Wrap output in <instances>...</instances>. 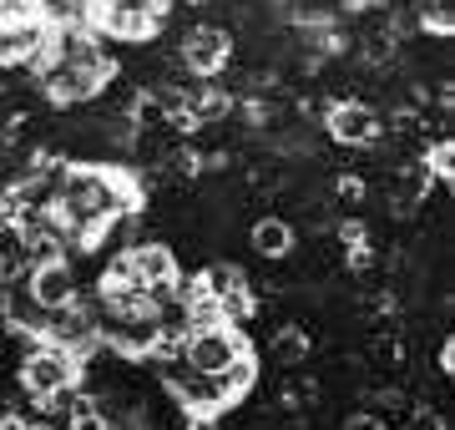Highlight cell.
Masks as SVG:
<instances>
[{"label":"cell","mask_w":455,"mask_h":430,"mask_svg":"<svg viewBox=\"0 0 455 430\" xmlns=\"http://www.w3.org/2000/svg\"><path fill=\"white\" fill-rule=\"evenodd\" d=\"M188 5H208V0H188Z\"/></svg>","instance_id":"cell-18"},{"label":"cell","mask_w":455,"mask_h":430,"mask_svg":"<svg viewBox=\"0 0 455 430\" xmlns=\"http://www.w3.org/2000/svg\"><path fill=\"white\" fill-rule=\"evenodd\" d=\"M364 193H370V187H364V178H355V172L334 178V198H339V203H359Z\"/></svg>","instance_id":"cell-14"},{"label":"cell","mask_w":455,"mask_h":430,"mask_svg":"<svg viewBox=\"0 0 455 430\" xmlns=\"http://www.w3.org/2000/svg\"><path fill=\"white\" fill-rule=\"evenodd\" d=\"M31 268V253H26V233L20 223H0V279L11 283Z\"/></svg>","instance_id":"cell-11"},{"label":"cell","mask_w":455,"mask_h":430,"mask_svg":"<svg viewBox=\"0 0 455 430\" xmlns=\"http://www.w3.org/2000/svg\"><path fill=\"white\" fill-rule=\"evenodd\" d=\"M324 127H329V137H334L339 147H374V142L385 137L379 112L364 107V101H329Z\"/></svg>","instance_id":"cell-5"},{"label":"cell","mask_w":455,"mask_h":430,"mask_svg":"<svg viewBox=\"0 0 455 430\" xmlns=\"http://www.w3.org/2000/svg\"><path fill=\"white\" fill-rule=\"evenodd\" d=\"M178 354L193 370H203V375H223V370H233L238 360H248L253 349H248V339L228 319H212V324H193V330L182 334Z\"/></svg>","instance_id":"cell-2"},{"label":"cell","mask_w":455,"mask_h":430,"mask_svg":"<svg viewBox=\"0 0 455 430\" xmlns=\"http://www.w3.org/2000/svg\"><path fill=\"white\" fill-rule=\"evenodd\" d=\"M82 385V360L71 349L51 345V339H26V354H20V390L41 405L51 400H66Z\"/></svg>","instance_id":"cell-1"},{"label":"cell","mask_w":455,"mask_h":430,"mask_svg":"<svg viewBox=\"0 0 455 430\" xmlns=\"http://www.w3.org/2000/svg\"><path fill=\"white\" fill-rule=\"evenodd\" d=\"M51 26H56V11L41 16V20H26V26H5V31H0V67L20 71L36 51H41V41L51 36Z\"/></svg>","instance_id":"cell-8"},{"label":"cell","mask_w":455,"mask_h":430,"mask_svg":"<svg viewBox=\"0 0 455 430\" xmlns=\"http://www.w3.org/2000/svg\"><path fill=\"white\" fill-rule=\"evenodd\" d=\"M344 430H390V426H385V415L359 410V415H349V426H344Z\"/></svg>","instance_id":"cell-15"},{"label":"cell","mask_w":455,"mask_h":430,"mask_svg":"<svg viewBox=\"0 0 455 430\" xmlns=\"http://www.w3.org/2000/svg\"><path fill=\"white\" fill-rule=\"evenodd\" d=\"M178 56L197 82H212V76H223L228 56H233V36H228L223 26H193V31L182 36Z\"/></svg>","instance_id":"cell-4"},{"label":"cell","mask_w":455,"mask_h":430,"mask_svg":"<svg viewBox=\"0 0 455 430\" xmlns=\"http://www.w3.org/2000/svg\"><path fill=\"white\" fill-rule=\"evenodd\" d=\"M309 360V334L299 330V324H278V334L268 339V364L278 370H293V364Z\"/></svg>","instance_id":"cell-9"},{"label":"cell","mask_w":455,"mask_h":430,"mask_svg":"<svg viewBox=\"0 0 455 430\" xmlns=\"http://www.w3.org/2000/svg\"><path fill=\"white\" fill-rule=\"evenodd\" d=\"M293 223L289 218H259L253 223V249L263 253V259H283V253H293Z\"/></svg>","instance_id":"cell-10"},{"label":"cell","mask_w":455,"mask_h":430,"mask_svg":"<svg viewBox=\"0 0 455 430\" xmlns=\"http://www.w3.org/2000/svg\"><path fill=\"white\" fill-rule=\"evenodd\" d=\"M203 279H208L212 299H218V309H223L228 324H238V319H248L253 309H259V299H253V283L243 279V268L233 264H208L203 268Z\"/></svg>","instance_id":"cell-6"},{"label":"cell","mask_w":455,"mask_h":430,"mask_svg":"<svg viewBox=\"0 0 455 430\" xmlns=\"http://www.w3.org/2000/svg\"><path fill=\"white\" fill-rule=\"evenodd\" d=\"M364 5H385V0H349V11H364Z\"/></svg>","instance_id":"cell-17"},{"label":"cell","mask_w":455,"mask_h":430,"mask_svg":"<svg viewBox=\"0 0 455 430\" xmlns=\"http://www.w3.org/2000/svg\"><path fill=\"white\" fill-rule=\"evenodd\" d=\"M51 16L46 0H0V31L5 26H26V20H41Z\"/></svg>","instance_id":"cell-13"},{"label":"cell","mask_w":455,"mask_h":430,"mask_svg":"<svg viewBox=\"0 0 455 430\" xmlns=\"http://www.w3.org/2000/svg\"><path fill=\"white\" fill-rule=\"evenodd\" d=\"M405 430H445V420H440L435 410H415L410 415V426Z\"/></svg>","instance_id":"cell-16"},{"label":"cell","mask_w":455,"mask_h":430,"mask_svg":"<svg viewBox=\"0 0 455 430\" xmlns=\"http://www.w3.org/2000/svg\"><path fill=\"white\" fill-rule=\"evenodd\" d=\"M116 264L127 268L132 279L142 283V289L157 299V304H167V299L178 294L182 268H178V253L167 249V243H132V249L116 253Z\"/></svg>","instance_id":"cell-3"},{"label":"cell","mask_w":455,"mask_h":430,"mask_svg":"<svg viewBox=\"0 0 455 430\" xmlns=\"http://www.w3.org/2000/svg\"><path fill=\"white\" fill-rule=\"evenodd\" d=\"M420 167L430 172V182H451L455 178V147H451V137H435L430 147H425V157H420Z\"/></svg>","instance_id":"cell-12"},{"label":"cell","mask_w":455,"mask_h":430,"mask_svg":"<svg viewBox=\"0 0 455 430\" xmlns=\"http://www.w3.org/2000/svg\"><path fill=\"white\" fill-rule=\"evenodd\" d=\"M26 289H31V299L41 304V309H61V304H71V299L82 294L76 289V274H71V259H51V264H31L26 274Z\"/></svg>","instance_id":"cell-7"}]
</instances>
